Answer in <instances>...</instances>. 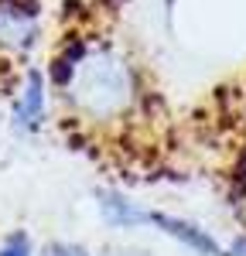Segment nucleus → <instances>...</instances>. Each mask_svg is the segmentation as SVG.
<instances>
[{"label": "nucleus", "instance_id": "obj_5", "mask_svg": "<svg viewBox=\"0 0 246 256\" xmlns=\"http://www.w3.org/2000/svg\"><path fill=\"white\" fill-rule=\"evenodd\" d=\"M100 212L113 229H137L150 222V212H144L137 202H130L120 192H100Z\"/></svg>", "mask_w": 246, "mask_h": 256}, {"label": "nucleus", "instance_id": "obj_8", "mask_svg": "<svg viewBox=\"0 0 246 256\" xmlns=\"http://www.w3.org/2000/svg\"><path fill=\"white\" fill-rule=\"evenodd\" d=\"M102 256H150V253H144V250H106Z\"/></svg>", "mask_w": 246, "mask_h": 256}, {"label": "nucleus", "instance_id": "obj_1", "mask_svg": "<svg viewBox=\"0 0 246 256\" xmlns=\"http://www.w3.org/2000/svg\"><path fill=\"white\" fill-rule=\"evenodd\" d=\"M68 86L76 106L92 120H110L134 102V72L113 52H96L89 58L82 55Z\"/></svg>", "mask_w": 246, "mask_h": 256}, {"label": "nucleus", "instance_id": "obj_4", "mask_svg": "<svg viewBox=\"0 0 246 256\" xmlns=\"http://www.w3.org/2000/svg\"><path fill=\"white\" fill-rule=\"evenodd\" d=\"M14 120H18L20 130H38L41 120H44V76H41L38 68H31L24 86H20Z\"/></svg>", "mask_w": 246, "mask_h": 256}, {"label": "nucleus", "instance_id": "obj_2", "mask_svg": "<svg viewBox=\"0 0 246 256\" xmlns=\"http://www.w3.org/2000/svg\"><path fill=\"white\" fill-rule=\"evenodd\" d=\"M150 226H158L161 232H168L171 239H178V242L188 246L195 256H222L219 242L208 236L202 226H195V222H184V218H178V216H164V212H150Z\"/></svg>", "mask_w": 246, "mask_h": 256}, {"label": "nucleus", "instance_id": "obj_3", "mask_svg": "<svg viewBox=\"0 0 246 256\" xmlns=\"http://www.w3.org/2000/svg\"><path fill=\"white\" fill-rule=\"evenodd\" d=\"M38 38V24H34V10H20L14 4H0V44L4 48H31Z\"/></svg>", "mask_w": 246, "mask_h": 256}, {"label": "nucleus", "instance_id": "obj_6", "mask_svg": "<svg viewBox=\"0 0 246 256\" xmlns=\"http://www.w3.org/2000/svg\"><path fill=\"white\" fill-rule=\"evenodd\" d=\"M0 256H31V239L24 232H10L0 246Z\"/></svg>", "mask_w": 246, "mask_h": 256}, {"label": "nucleus", "instance_id": "obj_7", "mask_svg": "<svg viewBox=\"0 0 246 256\" xmlns=\"http://www.w3.org/2000/svg\"><path fill=\"white\" fill-rule=\"evenodd\" d=\"M41 256H89L86 246H76V242H48Z\"/></svg>", "mask_w": 246, "mask_h": 256}]
</instances>
